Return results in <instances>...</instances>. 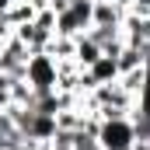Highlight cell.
Wrapping results in <instances>:
<instances>
[{
    "instance_id": "cell-1",
    "label": "cell",
    "mask_w": 150,
    "mask_h": 150,
    "mask_svg": "<svg viewBox=\"0 0 150 150\" xmlns=\"http://www.w3.org/2000/svg\"><path fill=\"white\" fill-rule=\"evenodd\" d=\"M21 80H25L35 94L59 91V59H56V56H49L45 49H42V52H28L25 70H21Z\"/></svg>"
},
{
    "instance_id": "cell-2",
    "label": "cell",
    "mask_w": 150,
    "mask_h": 150,
    "mask_svg": "<svg viewBox=\"0 0 150 150\" xmlns=\"http://www.w3.org/2000/svg\"><path fill=\"white\" fill-rule=\"evenodd\" d=\"M98 143L101 150H136L133 115H98Z\"/></svg>"
},
{
    "instance_id": "cell-3",
    "label": "cell",
    "mask_w": 150,
    "mask_h": 150,
    "mask_svg": "<svg viewBox=\"0 0 150 150\" xmlns=\"http://www.w3.org/2000/svg\"><path fill=\"white\" fill-rule=\"evenodd\" d=\"M122 18H126V7H119L112 0H94V25L98 28H122Z\"/></svg>"
},
{
    "instance_id": "cell-4",
    "label": "cell",
    "mask_w": 150,
    "mask_h": 150,
    "mask_svg": "<svg viewBox=\"0 0 150 150\" xmlns=\"http://www.w3.org/2000/svg\"><path fill=\"white\" fill-rule=\"evenodd\" d=\"M84 74L91 77L94 84H112V80H119V63H115V56H108V52H101Z\"/></svg>"
},
{
    "instance_id": "cell-5",
    "label": "cell",
    "mask_w": 150,
    "mask_h": 150,
    "mask_svg": "<svg viewBox=\"0 0 150 150\" xmlns=\"http://www.w3.org/2000/svg\"><path fill=\"white\" fill-rule=\"evenodd\" d=\"M98 56H101V45H98L94 38L87 35V32L74 38V63L80 67V70H87V67H91V63H94Z\"/></svg>"
},
{
    "instance_id": "cell-6",
    "label": "cell",
    "mask_w": 150,
    "mask_h": 150,
    "mask_svg": "<svg viewBox=\"0 0 150 150\" xmlns=\"http://www.w3.org/2000/svg\"><path fill=\"white\" fill-rule=\"evenodd\" d=\"M115 63H119V77L122 74H129V70H140V67H147L150 59L136 49V45H122V52L115 56Z\"/></svg>"
},
{
    "instance_id": "cell-7",
    "label": "cell",
    "mask_w": 150,
    "mask_h": 150,
    "mask_svg": "<svg viewBox=\"0 0 150 150\" xmlns=\"http://www.w3.org/2000/svg\"><path fill=\"white\" fill-rule=\"evenodd\" d=\"M147 80H150V63H147V67H140V70H129V74L119 77V84H122V87H126L133 98H140V94H143Z\"/></svg>"
},
{
    "instance_id": "cell-8",
    "label": "cell",
    "mask_w": 150,
    "mask_h": 150,
    "mask_svg": "<svg viewBox=\"0 0 150 150\" xmlns=\"http://www.w3.org/2000/svg\"><path fill=\"white\" fill-rule=\"evenodd\" d=\"M4 18H7L14 28H18V25H32V21H35V7H32V0H14Z\"/></svg>"
},
{
    "instance_id": "cell-9",
    "label": "cell",
    "mask_w": 150,
    "mask_h": 150,
    "mask_svg": "<svg viewBox=\"0 0 150 150\" xmlns=\"http://www.w3.org/2000/svg\"><path fill=\"white\" fill-rule=\"evenodd\" d=\"M74 150H101V143H98V136H94V133L77 129V133H74Z\"/></svg>"
},
{
    "instance_id": "cell-10",
    "label": "cell",
    "mask_w": 150,
    "mask_h": 150,
    "mask_svg": "<svg viewBox=\"0 0 150 150\" xmlns=\"http://www.w3.org/2000/svg\"><path fill=\"white\" fill-rule=\"evenodd\" d=\"M11 4H14V0H0V14H7V11H11Z\"/></svg>"
},
{
    "instance_id": "cell-11",
    "label": "cell",
    "mask_w": 150,
    "mask_h": 150,
    "mask_svg": "<svg viewBox=\"0 0 150 150\" xmlns=\"http://www.w3.org/2000/svg\"><path fill=\"white\" fill-rule=\"evenodd\" d=\"M112 4H119V7H126V11H129V4H133V0H112Z\"/></svg>"
}]
</instances>
